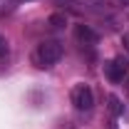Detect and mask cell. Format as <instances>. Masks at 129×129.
Instances as JSON below:
<instances>
[{"instance_id":"obj_1","label":"cell","mask_w":129,"mask_h":129,"mask_svg":"<svg viewBox=\"0 0 129 129\" xmlns=\"http://www.w3.org/2000/svg\"><path fill=\"white\" fill-rule=\"evenodd\" d=\"M62 42H57V40H45V42H40L37 50H35V55H32V60L37 67H52L55 62H60L62 60Z\"/></svg>"},{"instance_id":"obj_2","label":"cell","mask_w":129,"mask_h":129,"mask_svg":"<svg viewBox=\"0 0 129 129\" xmlns=\"http://www.w3.org/2000/svg\"><path fill=\"white\" fill-rule=\"evenodd\" d=\"M72 104H75L80 112H89V109L94 107V94H92V89H89L87 84H77V87L72 89Z\"/></svg>"},{"instance_id":"obj_3","label":"cell","mask_w":129,"mask_h":129,"mask_svg":"<svg viewBox=\"0 0 129 129\" xmlns=\"http://www.w3.org/2000/svg\"><path fill=\"white\" fill-rule=\"evenodd\" d=\"M129 64L119 57V60H112V62H104V75H107V80L109 82H122L124 80V75H127Z\"/></svg>"},{"instance_id":"obj_4","label":"cell","mask_w":129,"mask_h":129,"mask_svg":"<svg viewBox=\"0 0 129 129\" xmlns=\"http://www.w3.org/2000/svg\"><path fill=\"white\" fill-rule=\"evenodd\" d=\"M75 37L80 40L82 45H94L97 40H99V35H97L89 25H75Z\"/></svg>"},{"instance_id":"obj_5","label":"cell","mask_w":129,"mask_h":129,"mask_svg":"<svg viewBox=\"0 0 129 129\" xmlns=\"http://www.w3.org/2000/svg\"><path fill=\"white\" fill-rule=\"evenodd\" d=\"M47 25L52 27V30H60V27H64V25H67V17H64L62 13H55V15L47 17Z\"/></svg>"},{"instance_id":"obj_6","label":"cell","mask_w":129,"mask_h":129,"mask_svg":"<svg viewBox=\"0 0 129 129\" xmlns=\"http://www.w3.org/2000/svg\"><path fill=\"white\" fill-rule=\"evenodd\" d=\"M107 102H109V109H112V114H114V117H119V114L124 112V109H122V104H119V99H117L114 94H109V97H107Z\"/></svg>"},{"instance_id":"obj_7","label":"cell","mask_w":129,"mask_h":129,"mask_svg":"<svg viewBox=\"0 0 129 129\" xmlns=\"http://www.w3.org/2000/svg\"><path fill=\"white\" fill-rule=\"evenodd\" d=\"M8 55V42H5V37H0V57H5Z\"/></svg>"},{"instance_id":"obj_8","label":"cell","mask_w":129,"mask_h":129,"mask_svg":"<svg viewBox=\"0 0 129 129\" xmlns=\"http://www.w3.org/2000/svg\"><path fill=\"white\" fill-rule=\"evenodd\" d=\"M122 45L129 50V32H124V35H122Z\"/></svg>"},{"instance_id":"obj_9","label":"cell","mask_w":129,"mask_h":129,"mask_svg":"<svg viewBox=\"0 0 129 129\" xmlns=\"http://www.w3.org/2000/svg\"><path fill=\"white\" fill-rule=\"evenodd\" d=\"M127 89H129V84H127Z\"/></svg>"}]
</instances>
